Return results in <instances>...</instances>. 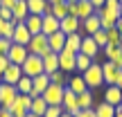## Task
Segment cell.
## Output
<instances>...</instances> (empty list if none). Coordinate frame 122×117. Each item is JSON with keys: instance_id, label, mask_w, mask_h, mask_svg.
I'll return each mask as SVG.
<instances>
[{"instance_id": "cell-1", "label": "cell", "mask_w": 122, "mask_h": 117, "mask_svg": "<svg viewBox=\"0 0 122 117\" xmlns=\"http://www.w3.org/2000/svg\"><path fill=\"white\" fill-rule=\"evenodd\" d=\"M84 81H86V86L91 88V90H95V88L104 86V77H102V63H97V61H93V65L86 70V72H81Z\"/></svg>"}, {"instance_id": "cell-2", "label": "cell", "mask_w": 122, "mask_h": 117, "mask_svg": "<svg viewBox=\"0 0 122 117\" xmlns=\"http://www.w3.org/2000/svg\"><path fill=\"white\" fill-rule=\"evenodd\" d=\"M20 70H23V77H30V79L39 77V74L45 72L43 70V59L36 56V54H30V56L25 59V63L20 65Z\"/></svg>"}, {"instance_id": "cell-3", "label": "cell", "mask_w": 122, "mask_h": 117, "mask_svg": "<svg viewBox=\"0 0 122 117\" xmlns=\"http://www.w3.org/2000/svg\"><path fill=\"white\" fill-rule=\"evenodd\" d=\"M27 50L30 54H36V56H43V54L50 52V45H48V36L41 32V34H32L30 43H27Z\"/></svg>"}, {"instance_id": "cell-4", "label": "cell", "mask_w": 122, "mask_h": 117, "mask_svg": "<svg viewBox=\"0 0 122 117\" xmlns=\"http://www.w3.org/2000/svg\"><path fill=\"white\" fill-rule=\"evenodd\" d=\"M30 106H32V97L30 95H18L16 99H14V104L9 106V113L14 117H25L30 113Z\"/></svg>"}, {"instance_id": "cell-5", "label": "cell", "mask_w": 122, "mask_h": 117, "mask_svg": "<svg viewBox=\"0 0 122 117\" xmlns=\"http://www.w3.org/2000/svg\"><path fill=\"white\" fill-rule=\"evenodd\" d=\"M57 56H59V70H61V72H66V74L77 72V59H75L77 54L68 52V50H61Z\"/></svg>"}, {"instance_id": "cell-6", "label": "cell", "mask_w": 122, "mask_h": 117, "mask_svg": "<svg viewBox=\"0 0 122 117\" xmlns=\"http://www.w3.org/2000/svg\"><path fill=\"white\" fill-rule=\"evenodd\" d=\"M63 88H66V86L50 83V86H48V90H45L41 97L48 101V106H61V101H63Z\"/></svg>"}, {"instance_id": "cell-7", "label": "cell", "mask_w": 122, "mask_h": 117, "mask_svg": "<svg viewBox=\"0 0 122 117\" xmlns=\"http://www.w3.org/2000/svg\"><path fill=\"white\" fill-rule=\"evenodd\" d=\"M120 72H122V68L113 65L111 61L102 63V77H104V83H106V86H118V81H120Z\"/></svg>"}, {"instance_id": "cell-8", "label": "cell", "mask_w": 122, "mask_h": 117, "mask_svg": "<svg viewBox=\"0 0 122 117\" xmlns=\"http://www.w3.org/2000/svg\"><path fill=\"white\" fill-rule=\"evenodd\" d=\"M27 56H30V50H27V45L11 43V47H9V52H7V59L11 61L14 65H23Z\"/></svg>"}, {"instance_id": "cell-9", "label": "cell", "mask_w": 122, "mask_h": 117, "mask_svg": "<svg viewBox=\"0 0 122 117\" xmlns=\"http://www.w3.org/2000/svg\"><path fill=\"white\" fill-rule=\"evenodd\" d=\"M61 106H63V113H70V115H77L79 110V101H77V95H75L70 88H63V101H61Z\"/></svg>"}, {"instance_id": "cell-10", "label": "cell", "mask_w": 122, "mask_h": 117, "mask_svg": "<svg viewBox=\"0 0 122 117\" xmlns=\"http://www.w3.org/2000/svg\"><path fill=\"white\" fill-rule=\"evenodd\" d=\"M16 97H18L16 86H9V83H2V81H0V106H2V108H9V106L14 104Z\"/></svg>"}, {"instance_id": "cell-11", "label": "cell", "mask_w": 122, "mask_h": 117, "mask_svg": "<svg viewBox=\"0 0 122 117\" xmlns=\"http://www.w3.org/2000/svg\"><path fill=\"white\" fill-rule=\"evenodd\" d=\"M48 86H50V77L48 74H39V77H34L32 79V92H30V97H41L45 90H48Z\"/></svg>"}, {"instance_id": "cell-12", "label": "cell", "mask_w": 122, "mask_h": 117, "mask_svg": "<svg viewBox=\"0 0 122 117\" xmlns=\"http://www.w3.org/2000/svg\"><path fill=\"white\" fill-rule=\"evenodd\" d=\"M32 38L30 29H27L25 23H16V27H14V36H11V43H18V45H27Z\"/></svg>"}, {"instance_id": "cell-13", "label": "cell", "mask_w": 122, "mask_h": 117, "mask_svg": "<svg viewBox=\"0 0 122 117\" xmlns=\"http://www.w3.org/2000/svg\"><path fill=\"white\" fill-rule=\"evenodd\" d=\"M95 14H97V16H100L102 29H113V27H115V23L120 20V16H118V14H111V11H106L104 7L95 9Z\"/></svg>"}, {"instance_id": "cell-14", "label": "cell", "mask_w": 122, "mask_h": 117, "mask_svg": "<svg viewBox=\"0 0 122 117\" xmlns=\"http://www.w3.org/2000/svg\"><path fill=\"white\" fill-rule=\"evenodd\" d=\"M93 14H95V7L91 5V0H77V2H75V16H77L79 20H86Z\"/></svg>"}, {"instance_id": "cell-15", "label": "cell", "mask_w": 122, "mask_h": 117, "mask_svg": "<svg viewBox=\"0 0 122 117\" xmlns=\"http://www.w3.org/2000/svg\"><path fill=\"white\" fill-rule=\"evenodd\" d=\"M20 77H23V70H20V65H9L7 70L2 72V83H9V86H16L18 81H20Z\"/></svg>"}, {"instance_id": "cell-16", "label": "cell", "mask_w": 122, "mask_h": 117, "mask_svg": "<svg viewBox=\"0 0 122 117\" xmlns=\"http://www.w3.org/2000/svg\"><path fill=\"white\" fill-rule=\"evenodd\" d=\"M79 52L81 54H86V56H91V59H95L97 54H100V45L93 41V36H84L81 38V47H79Z\"/></svg>"}, {"instance_id": "cell-17", "label": "cell", "mask_w": 122, "mask_h": 117, "mask_svg": "<svg viewBox=\"0 0 122 117\" xmlns=\"http://www.w3.org/2000/svg\"><path fill=\"white\" fill-rule=\"evenodd\" d=\"M11 23H25V18L30 16V9H27V0H16V5L11 7Z\"/></svg>"}, {"instance_id": "cell-18", "label": "cell", "mask_w": 122, "mask_h": 117, "mask_svg": "<svg viewBox=\"0 0 122 117\" xmlns=\"http://www.w3.org/2000/svg\"><path fill=\"white\" fill-rule=\"evenodd\" d=\"M59 29H61V20L59 18H54L50 11L43 14V29L41 32H43L45 36H50V34H54V32H59Z\"/></svg>"}, {"instance_id": "cell-19", "label": "cell", "mask_w": 122, "mask_h": 117, "mask_svg": "<svg viewBox=\"0 0 122 117\" xmlns=\"http://www.w3.org/2000/svg\"><path fill=\"white\" fill-rule=\"evenodd\" d=\"M48 45H50V52H54V54H59L61 50L66 47V34L63 32H54V34H50L48 36Z\"/></svg>"}, {"instance_id": "cell-20", "label": "cell", "mask_w": 122, "mask_h": 117, "mask_svg": "<svg viewBox=\"0 0 122 117\" xmlns=\"http://www.w3.org/2000/svg\"><path fill=\"white\" fill-rule=\"evenodd\" d=\"M79 29H81V20H79L77 16H66L63 20H61V32H63L66 36L68 34H77Z\"/></svg>"}, {"instance_id": "cell-21", "label": "cell", "mask_w": 122, "mask_h": 117, "mask_svg": "<svg viewBox=\"0 0 122 117\" xmlns=\"http://www.w3.org/2000/svg\"><path fill=\"white\" fill-rule=\"evenodd\" d=\"M104 101H106V104H111V106H120L122 104V90H120V86H106Z\"/></svg>"}, {"instance_id": "cell-22", "label": "cell", "mask_w": 122, "mask_h": 117, "mask_svg": "<svg viewBox=\"0 0 122 117\" xmlns=\"http://www.w3.org/2000/svg\"><path fill=\"white\" fill-rule=\"evenodd\" d=\"M66 88H70V90L75 92V95H81L84 90H88V86H86V81H84V77L81 74H75V77H70L68 74V83H66Z\"/></svg>"}, {"instance_id": "cell-23", "label": "cell", "mask_w": 122, "mask_h": 117, "mask_svg": "<svg viewBox=\"0 0 122 117\" xmlns=\"http://www.w3.org/2000/svg\"><path fill=\"white\" fill-rule=\"evenodd\" d=\"M81 29L86 32L88 36H93V34H95V32H100V29H102L100 16H97V14H93V16H88L86 20H81Z\"/></svg>"}, {"instance_id": "cell-24", "label": "cell", "mask_w": 122, "mask_h": 117, "mask_svg": "<svg viewBox=\"0 0 122 117\" xmlns=\"http://www.w3.org/2000/svg\"><path fill=\"white\" fill-rule=\"evenodd\" d=\"M27 9H30V14L43 16V14L50 11V2L48 0H27Z\"/></svg>"}, {"instance_id": "cell-25", "label": "cell", "mask_w": 122, "mask_h": 117, "mask_svg": "<svg viewBox=\"0 0 122 117\" xmlns=\"http://www.w3.org/2000/svg\"><path fill=\"white\" fill-rule=\"evenodd\" d=\"M25 25H27V29H30V34H41V29H43V16L30 14V16L25 18Z\"/></svg>"}, {"instance_id": "cell-26", "label": "cell", "mask_w": 122, "mask_h": 117, "mask_svg": "<svg viewBox=\"0 0 122 117\" xmlns=\"http://www.w3.org/2000/svg\"><path fill=\"white\" fill-rule=\"evenodd\" d=\"M81 38L84 36L79 34H68L66 36V47L63 50H68V52H72V54H79V47H81Z\"/></svg>"}, {"instance_id": "cell-27", "label": "cell", "mask_w": 122, "mask_h": 117, "mask_svg": "<svg viewBox=\"0 0 122 117\" xmlns=\"http://www.w3.org/2000/svg\"><path fill=\"white\" fill-rule=\"evenodd\" d=\"M43 70H45V74H50V72H54V70H59V56L54 52H48V54H43Z\"/></svg>"}, {"instance_id": "cell-28", "label": "cell", "mask_w": 122, "mask_h": 117, "mask_svg": "<svg viewBox=\"0 0 122 117\" xmlns=\"http://www.w3.org/2000/svg\"><path fill=\"white\" fill-rule=\"evenodd\" d=\"M77 101H79V108H81V110L95 108V95H93L91 88H88V90H84L81 95H77Z\"/></svg>"}, {"instance_id": "cell-29", "label": "cell", "mask_w": 122, "mask_h": 117, "mask_svg": "<svg viewBox=\"0 0 122 117\" xmlns=\"http://www.w3.org/2000/svg\"><path fill=\"white\" fill-rule=\"evenodd\" d=\"M45 110H48V101H45L43 97H32V106H30V113H34V115L43 117V115H45Z\"/></svg>"}, {"instance_id": "cell-30", "label": "cell", "mask_w": 122, "mask_h": 117, "mask_svg": "<svg viewBox=\"0 0 122 117\" xmlns=\"http://www.w3.org/2000/svg\"><path fill=\"white\" fill-rule=\"evenodd\" d=\"M104 54H106V59H109L113 65L122 68V47H109V45H106V47H104Z\"/></svg>"}, {"instance_id": "cell-31", "label": "cell", "mask_w": 122, "mask_h": 117, "mask_svg": "<svg viewBox=\"0 0 122 117\" xmlns=\"http://www.w3.org/2000/svg\"><path fill=\"white\" fill-rule=\"evenodd\" d=\"M95 115H97V117H115V106L106 104V101L95 104Z\"/></svg>"}, {"instance_id": "cell-32", "label": "cell", "mask_w": 122, "mask_h": 117, "mask_svg": "<svg viewBox=\"0 0 122 117\" xmlns=\"http://www.w3.org/2000/svg\"><path fill=\"white\" fill-rule=\"evenodd\" d=\"M75 59H77V72H79V74H81V72H86V70H88V68L93 65V61H95V59L86 56V54H81V52H79V54H77Z\"/></svg>"}, {"instance_id": "cell-33", "label": "cell", "mask_w": 122, "mask_h": 117, "mask_svg": "<svg viewBox=\"0 0 122 117\" xmlns=\"http://www.w3.org/2000/svg\"><path fill=\"white\" fill-rule=\"evenodd\" d=\"M50 14H52L54 18H59V20H63V18L68 16V5H66V2H59V5H50Z\"/></svg>"}, {"instance_id": "cell-34", "label": "cell", "mask_w": 122, "mask_h": 117, "mask_svg": "<svg viewBox=\"0 0 122 117\" xmlns=\"http://www.w3.org/2000/svg\"><path fill=\"white\" fill-rule=\"evenodd\" d=\"M16 90H18V95H30L32 92V79L30 77H20V81L16 83Z\"/></svg>"}, {"instance_id": "cell-35", "label": "cell", "mask_w": 122, "mask_h": 117, "mask_svg": "<svg viewBox=\"0 0 122 117\" xmlns=\"http://www.w3.org/2000/svg\"><path fill=\"white\" fill-rule=\"evenodd\" d=\"M48 77H50V83H57V86H66V83H68V74L61 72V70H54Z\"/></svg>"}, {"instance_id": "cell-36", "label": "cell", "mask_w": 122, "mask_h": 117, "mask_svg": "<svg viewBox=\"0 0 122 117\" xmlns=\"http://www.w3.org/2000/svg\"><path fill=\"white\" fill-rule=\"evenodd\" d=\"M93 41H95L97 45H100V50H104L106 45H109V34H106V29H100L93 34Z\"/></svg>"}, {"instance_id": "cell-37", "label": "cell", "mask_w": 122, "mask_h": 117, "mask_svg": "<svg viewBox=\"0 0 122 117\" xmlns=\"http://www.w3.org/2000/svg\"><path fill=\"white\" fill-rule=\"evenodd\" d=\"M106 34H109V47H120V43H122L120 32L113 27V29H106Z\"/></svg>"}, {"instance_id": "cell-38", "label": "cell", "mask_w": 122, "mask_h": 117, "mask_svg": "<svg viewBox=\"0 0 122 117\" xmlns=\"http://www.w3.org/2000/svg\"><path fill=\"white\" fill-rule=\"evenodd\" d=\"M120 7H122L120 0H104V9L111 11V14H118V16H120Z\"/></svg>"}, {"instance_id": "cell-39", "label": "cell", "mask_w": 122, "mask_h": 117, "mask_svg": "<svg viewBox=\"0 0 122 117\" xmlns=\"http://www.w3.org/2000/svg\"><path fill=\"white\" fill-rule=\"evenodd\" d=\"M63 115V106H48L43 117H61Z\"/></svg>"}, {"instance_id": "cell-40", "label": "cell", "mask_w": 122, "mask_h": 117, "mask_svg": "<svg viewBox=\"0 0 122 117\" xmlns=\"http://www.w3.org/2000/svg\"><path fill=\"white\" fill-rule=\"evenodd\" d=\"M9 47H11V41L9 38H0V56H7Z\"/></svg>"}, {"instance_id": "cell-41", "label": "cell", "mask_w": 122, "mask_h": 117, "mask_svg": "<svg viewBox=\"0 0 122 117\" xmlns=\"http://www.w3.org/2000/svg\"><path fill=\"white\" fill-rule=\"evenodd\" d=\"M0 18H2V20H11V18H14L11 9H9V7H0Z\"/></svg>"}, {"instance_id": "cell-42", "label": "cell", "mask_w": 122, "mask_h": 117, "mask_svg": "<svg viewBox=\"0 0 122 117\" xmlns=\"http://www.w3.org/2000/svg\"><path fill=\"white\" fill-rule=\"evenodd\" d=\"M75 117H97V115H95V108H86V110H79Z\"/></svg>"}, {"instance_id": "cell-43", "label": "cell", "mask_w": 122, "mask_h": 117, "mask_svg": "<svg viewBox=\"0 0 122 117\" xmlns=\"http://www.w3.org/2000/svg\"><path fill=\"white\" fill-rule=\"evenodd\" d=\"M9 65H11V61H9L7 56H0V72H5Z\"/></svg>"}, {"instance_id": "cell-44", "label": "cell", "mask_w": 122, "mask_h": 117, "mask_svg": "<svg viewBox=\"0 0 122 117\" xmlns=\"http://www.w3.org/2000/svg\"><path fill=\"white\" fill-rule=\"evenodd\" d=\"M14 5H16V0H0V7H9L11 9Z\"/></svg>"}, {"instance_id": "cell-45", "label": "cell", "mask_w": 122, "mask_h": 117, "mask_svg": "<svg viewBox=\"0 0 122 117\" xmlns=\"http://www.w3.org/2000/svg\"><path fill=\"white\" fill-rule=\"evenodd\" d=\"M0 117H14V115L9 113V108H2V106H0Z\"/></svg>"}, {"instance_id": "cell-46", "label": "cell", "mask_w": 122, "mask_h": 117, "mask_svg": "<svg viewBox=\"0 0 122 117\" xmlns=\"http://www.w3.org/2000/svg\"><path fill=\"white\" fill-rule=\"evenodd\" d=\"M7 23H9V20H2V18H0V36H2L5 29H7Z\"/></svg>"}, {"instance_id": "cell-47", "label": "cell", "mask_w": 122, "mask_h": 117, "mask_svg": "<svg viewBox=\"0 0 122 117\" xmlns=\"http://www.w3.org/2000/svg\"><path fill=\"white\" fill-rule=\"evenodd\" d=\"M91 5L95 9H100V7H104V0H91Z\"/></svg>"}, {"instance_id": "cell-48", "label": "cell", "mask_w": 122, "mask_h": 117, "mask_svg": "<svg viewBox=\"0 0 122 117\" xmlns=\"http://www.w3.org/2000/svg\"><path fill=\"white\" fill-rule=\"evenodd\" d=\"M115 29H118V32H120V36H122V18H120L118 23H115Z\"/></svg>"}, {"instance_id": "cell-49", "label": "cell", "mask_w": 122, "mask_h": 117, "mask_svg": "<svg viewBox=\"0 0 122 117\" xmlns=\"http://www.w3.org/2000/svg\"><path fill=\"white\" fill-rule=\"evenodd\" d=\"M50 5H59V2H66V0H48Z\"/></svg>"}, {"instance_id": "cell-50", "label": "cell", "mask_w": 122, "mask_h": 117, "mask_svg": "<svg viewBox=\"0 0 122 117\" xmlns=\"http://www.w3.org/2000/svg\"><path fill=\"white\" fill-rule=\"evenodd\" d=\"M115 113H120V115H122V104H120V106H115Z\"/></svg>"}, {"instance_id": "cell-51", "label": "cell", "mask_w": 122, "mask_h": 117, "mask_svg": "<svg viewBox=\"0 0 122 117\" xmlns=\"http://www.w3.org/2000/svg\"><path fill=\"white\" fill-rule=\"evenodd\" d=\"M25 117H39V115H34V113H27V115H25Z\"/></svg>"}, {"instance_id": "cell-52", "label": "cell", "mask_w": 122, "mask_h": 117, "mask_svg": "<svg viewBox=\"0 0 122 117\" xmlns=\"http://www.w3.org/2000/svg\"><path fill=\"white\" fill-rule=\"evenodd\" d=\"M61 117H75V115H70V113H63V115H61Z\"/></svg>"}, {"instance_id": "cell-53", "label": "cell", "mask_w": 122, "mask_h": 117, "mask_svg": "<svg viewBox=\"0 0 122 117\" xmlns=\"http://www.w3.org/2000/svg\"><path fill=\"white\" fill-rule=\"evenodd\" d=\"M66 2H68V5H70V2H77V0H66Z\"/></svg>"}, {"instance_id": "cell-54", "label": "cell", "mask_w": 122, "mask_h": 117, "mask_svg": "<svg viewBox=\"0 0 122 117\" xmlns=\"http://www.w3.org/2000/svg\"><path fill=\"white\" fill-rule=\"evenodd\" d=\"M115 117H122V115H120V113H115Z\"/></svg>"}, {"instance_id": "cell-55", "label": "cell", "mask_w": 122, "mask_h": 117, "mask_svg": "<svg viewBox=\"0 0 122 117\" xmlns=\"http://www.w3.org/2000/svg\"><path fill=\"white\" fill-rule=\"evenodd\" d=\"M120 18H122V7H120Z\"/></svg>"}, {"instance_id": "cell-56", "label": "cell", "mask_w": 122, "mask_h": 117, "mask_svg": "<svg viewBox=\"0 0 122 117\" xmlns=\"http://www.w3.org/2000/svg\"><path fill=\"white\" fill-rule=\"evenodd\" d=\"M0 81H2V72H0Z\"/></svg>"}, {"instance_id": "cell-57", "label": "cell", "mask_w": 122, "mask_h": 117, "mask_svg": "<svg viewBox=\"0 0 122 117\" xmlns=\"http://www.w3.org/2000/svg\"><path fill=\"white\" fill-rule=\"evenodd\" d=\"M120 90H122V86H120Z\"/></svg>"}, {"instance_id": "cell-58", "label": "cell", "mask_w": 122, "mask_h": 117, "mask_svg": "<svg viewBox=\"0 0 122 117\" xmlns=\"http://www.w3.org/2000/svg\"><path fill=\"white\" fill-rule=\"evenodd\" d=\"M120 47H122V43H120Z\"/></svg>"}, {"instance_id": "cell-59", "label": "cell", "mask_w": 122, "mask_h": 117, "mask_svg": "<svg viewBox=\"0 0 122 117\" xmlns=\"http://www.w3.org/2000/svg\"><path fill=\"white\" fill-rule=\"evenodd\" d=\"M120 2H122V0H120Z\"/></svg>"}]
</instances>
